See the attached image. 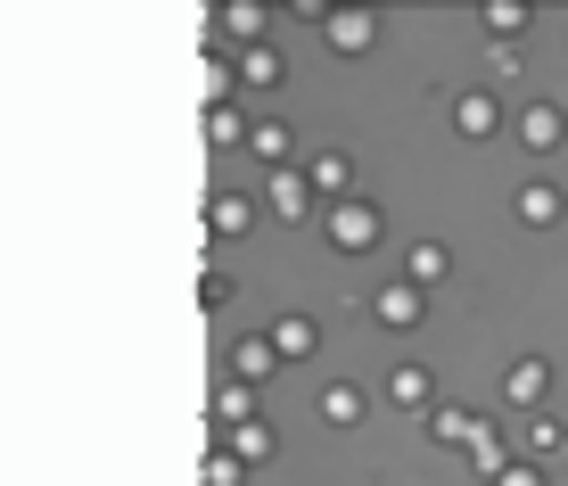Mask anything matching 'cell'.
<instances>
[{"label":"cell","instance_id":"4","mask_svg":"<svg viewBox=\"0 0 568 486\" xmlns=\"http://www.w3.org/2000/svg\"><path fill=\"white\" fill-rule=\"evenodd\" d=\"M511 404H544V363H536V355L511 363Z\"/></svg>","mask_w":568,"mask_h":486},{"label":"cell","instance_id":"10","mask_svg":"<svg viewBox=\"0 0 568 486\" xmlns=\"http://www.w3.org/2000/svg\"><path fill=\"white\" fill-rule=\"evenodd\" d=\"M503 486H536V470H503Z\"/></svg>","mask_w":568,"mask_h":486},{"label":"cell","instance_id":"1","mask_svg":"<svg viewBox=\"0 0 568 486\" xmlns=\"http://www.w3.org/2000/svg\"><path fill=\"white\" fill-rule=\"evenodd\" d=\"M454 124L469 132V141H486V132H495V124H503V108H495V100H486V91H469V100H462V115H454Z\"/></svg>","mask_w":568,"mask_h":486},{"label":"cell","instance_id":"9","mask_svg":"<svg viewBox=\"0 0 568 486\" xmlns=\"http://www.w3.org/2000/svg\"><path fill=\"white\" fill-rule=\"evenodd\" d=\"M396 404H428V372H396Z\"/></svg>","mask_w":568,"mask_h":486},{"label":"cell","instance_id":"8","mask_svg":"<svg viewBox=\"0 0 568 486\" xmlns=\"http://www.w3.org/2000/svg\"><path fill=\"white\" fill-rule=\"evenodd\" d=\"M413 281H445V247H413Z\"/></svg>","mask_w":568,"mask_h":486},{"label":"cell","instance_id":"7","mask_svg":"<svg viewBox=\"0 0 568 486\" xmlns=\"http://www.w3.org/2000/svg\"><path fill=\"white\" fill-rule=\"evenodd\" d=\"M338 247H371V215L355 206V215H338Z\"/></svg>","mask_w":568,"mask_h":486},{"label":"cell","instance_id":"6","mask_svg":"<svg viewBox=\"0 0 568 486\" xmlns=\"http://www.w3.org/2000/svg\"><path fill=\"white\" fill-rule=\"evenodd\" d=\"M560 437H568L560 421H527V454H536V462H544V454H560Z\"/></svg>","mask_w":568,"mask_h":486},{"label":"cell","instance_id":"2","mask_svg":"<svg viewBox=\"0 0 568 486\" xmlns=\"http://www.w3.org/2000/svg\"><path fill=\"white\" fill-rule=\"evenodd\" d=\"M519 141L527 149H560V108H527L519 115Z\"/></svg>","mask_w":568,"mask_h":486},{"label":"cell","instance_id":"3","mask_svg":"<svg viewBox=\"0 0 568 486\" xmlns=\"http://www.w3.org/2000/svg\"><path fill=\"white\" fill-rule=\"evenodd\" d=\"M519 223H560V190L552 182H527L519 190Z\"/></svg>","mask_w":568,"mask_h":486},{"label":"cell","instance_id":"5","mask_svg":"<svg viewBox=\"0 0 568 486\" xmlns=\"http://www.w3.org/2000/svg\"><path fill=\"white\" fill-rule=\"evenodd\" d=\"M379 314H387V322H420V288H387Z\"/></svg>","mask_w":568,"mask_h":486}]
</instances>
